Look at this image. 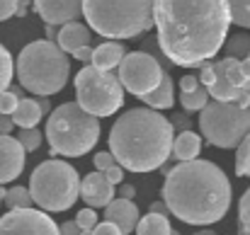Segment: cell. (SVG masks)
Masks as SVG:
<instances>
[{
	"instance_id": "6da1fadb",
	"label": "cell",
	"mask_w": 250,
	"mask_h": 235,
	"mask_svg": "<svg viewBox=\"0 0 250 235\" xmlns=\"http://www.w3.org/2000/svg\"><path fill=\"white\" fill-rule=\"evenodd\" d=\"M153 24L167 61L197 68L226 44L231 15L226 0H153Z\"/></svg>"
},
{
	"instance_id": "7a4b0ae2",
	"label": "cell",
	"mask_w": 250,
	"mask_h": 235,
	"mask_svg": "<svg viewBox=\"0 0 250 235\" xmlns=\"http://www.w3.org/2000/svg\"><path fill=\"white\" fill-rule=\"evenodd\" d=\"M163 204L167 211L189 226L219 223L231 209V182L211 160H187L166 167Z\"/></svg>"
},
{
	"instance_id": "3957f363",
	"label": "cell",
	"mask_w": 250,
	"mask_h": 235,
	"mask_svg": "<svg viewBox=\"0 0 250 235\" xmlns=\"http://www.w3.org/2000/svg\"><path fill=\"white\" fill-rule=\"evenodd\" d=\"M175 129L161 112L136 107L124 112L109 131V153L129 172H153L170 157Z\"/></svg>"
},
{
	"instance_id": "277c9868",
	"label": "cell",
	"mask_w": 250,
	"mask_h": 235,
	"mask_svg": "<svg viewBox=\"0 0 250 235\" xmlns=\"http://www.w3.org/2000/svg\"><path fill=\"white\" fill-rule=\"evenodd\" d=\"M83 17L104 39H134L153 27V0H83Z\"/></svg>"
},
{
	"instance_id": "5b68a950",
	"label": "cell",
	"mask_w": 250,
	"mask_h": 235,
	"mask_svg": "<svg viewBox=\"0 0 250 235\" xmlns=\"http://www.w3.org/2000/svg\"><path fill=\"white\" fill-rule=\"evenodd\" d=\"M68 71H71L68 56L54 41L46 39L27 44L20 51L15 63L20 85L42 97H51L61 92L68 82Z\"/></svg>"
},
{
	"instance_id": "8992f818",
	"label": "cell",
	"mask_w": 250,
	"mask_h": 235,
	"mask_svg": "<svg viewBox=\"0 0 250 235\" xmlns=\"http://www.w3.org/2000/svg\"><path fill=\"white\" fill-rule=\"evenodd\" d=\"M44 131L51 153L81 157L100 141V119L83 112L78 102H63L49 114Z\"/></svg>"
},
{
	"instance_id": "52a82bcc",
	"label": "cell",
	"mask_w": 250,
	"mask_h": 235,
	"mask_svg": "<svg viewBox=\"0 0 250 235\" xmlns=\"http://www.w3.org/2000/svg\"><path fill=\"white\" fill-rule=\"evenodd\" d=\"M81 177L66 160H44L34 167L29 177V196L44 214L68 211L78 201Z\"/></svg>"
},
{
	"instance_id": "ba28073f",
	"label": "cell",
	"mask_w": 250,
	"mask_h": 235,
	"mask_svg": "<svg viewBox=\"0 0 250 235\" xmlns=\"http://www.w3.org/2000/svg\"><path fill=\"white\" fill-rule=\"evenodd\" d=\"M76 102L92 117H109L124 104V87L112 71H97L85 66L76 76Z\"/></svg>"
},
{
	"instance_id": "9c48e42d",
	"label": "cell",
	"mask_w": 250,
	"mask_h": 235,
	"mask_svg": "<svg viewBox=\"0 0 250 235\" xmlns=\"http://www.w3.org/2000/svg\"><path fill=\"white\" fill-rule=\"evenodd\" d=\"M199 129L207 143L216 148H236L250 134V109H241L233 102H207L199 112Z\"/></svg>"
},
{
	"instance_id": "30bf717a",
	"label": "cell",
	"mask_w": 250,
	"mask_h": 235,
	"mask_svg": "<svg viewBox=\"0 0 250 235\" xmlns=\"http://www.w3.org/2000/svg\"><path fill=\"white\" fill-rule=\"evenodd\" d=\"M163 66L161 61L148 54V51H131L124 54L122 63L117 66V80L122 82L124 90H129L136 97H144L158 87L163 78Z\"/></svg>"
},
{
	"instance_id": "8fae6325",
	"label": "cell",
	"mask_w": 250,
	"mask_h": 235,
	"mask_svg": "<svg viewBox=\"0 0 250 235\" xmlns=\"http://www.w3.org/2000/svg\"><path fill=\"white\" fill-rule=\"evenodd\" d=\"M214 66V85L207 87L209 97L216 102H238L243 95L250 92V80L243 78L241 73V61L236 59H224L211 63Z\"/></svg>"
},
{
	"instance_id": "7c38bea8",
	"label": "cell",
	"mask_w": 250,
	"mask_h": 235,
	"mask_svg": "<svg viewBox=\"0 0 250 235\" xmlns=\"http://www.w3.org/2000/svg\"><path fill=\"white\" fill-rule=\"evenodd\" d=\"M0 235H59V226L39 209H15L0 218Z\"/></svg>"
},
{
	"instance_id": "4fadbf2b",
	"label": "cell",
	"mask_w": 250,
	"mask_h": 235,
	"mask_svg": "<svg viewBox=\"0 0 250 235\" xmlns=\"http://www.w3.org/2000/svg\"><path fill=\"white\" fill-rule=\"evenodd\" d=\"M34 12L46 24L61 27L83 15V0H34Z\"/></svg>"
},
{
	"instance_id": "5bb4252c",
	"label": "cell",
	"mask_w": 250,
	"mask_h": 235,
	"mask_svg": "<svg viewBox=\"0 0 250 235\" xmlns=\"http://www.w3.org/2000/svg\"><path fill=\"white\" fill-rule=\"evenodd\" d=\"M114 192H117L114 184H109L102 172H90L87 177L81 179L78 196H83L87 209H102V206H107L114 199Z\"/></svg>"
},
{
	"instance_id": "9a60e30c",
	"label": "cell",
	"mask_w": 250,
	"mask_h": 235,
	"mask_svg": "<svg viewBox=\"0 0 250 235\" xmlns=\"http://www.w3.org/2000/svg\"><path fill=\"white\" fill-rule=\"evenodd\" d=\"M24 170V151L12 136H0V184L12 182Z\"/></svg>"
},
{
	"instance_id": "2e32d148",
	"label": "cell",
	"mask_w": 250,
	"mask_h": 235,
	"mask_svg": "<svg viewBox=\"0 0 250 235\" xmlns=\"http://www.w3.org/2000/svg\"><path fill=\"white\" fill-rule=\"evenodd\" d=\"M139 206L129 199H112L104 206V221H109L112 226H117V231L122 235H129L136 223H139Z\"/></svg>"
},
{
	"instance_id": "e0dca14e",
	"label": "cell",
	"mask_w": 250,
	"mask_h": 235,
	"mask_svg": "<svg viewBox=\"0 0 250 235\" xmlns=\"http://www.w3.org/2000/svg\"><path fill=\"white\" fill-rule=\"evenodd\" d=\"M56 46H59L63 54H73V51L81 49V46H90V29H87L85 24H81V22L61 24L59 37H56Z\"/></svg>"
},
{
	"instance_id": "ac0fdd59",
	"label": "cell",
	"mask_w": 250,
	"mask_h": 235,
	"mask_svg": "<svg viewBox=\"0 0 250 235\" xmlns=\"http://www.w3.org/2000/svg\"><path fill=\"white\" fill-rule=\"evenodd\" d=\"M124 46L119 41H104L100 44L97 49H92V59H90V66L97 68V71H114L122 59H124Z\"/></svg>"
},
{
	"instance_id": "d6986e66",
	"label": "cell",
	"mask_w": 250,
	"mask_h": 235,
	"mask_svg": "<svg viewBox=\"0 0 250 235\" xmlns=\"http://www.w3.org/2000/svg\"><path fill=\"white\" fill-rule=\"evenodd\" d=\"M10 117H12L15 126H20V129H37V124L42 121L44 112H42V107H39L37 99L22 97V99L17 102V109H15Z\"/></svg>"
},
{
	"instance_id": "ffe728a7",
	"label": "cell",
	"mask_w": 250,
	"mask_h": 235,
	"mask_svg": "<svg viewBox=\"0 0 250 235\" xmlns=\"http://www.w3.org/2000/svg\"><path fill=\"white\" fill-rule=\"evenodd\" d=\"M199 151H202V138L192 131H182L177 138H172L170 156L180 162H187V160H197Z\"/></svg>"
},
{
	"instance_id": "44dd1931",
	"label": "cell",
	"mask_w": 250,
	"mask_h": 235,
	"mask_svg": "<svg viewBox=\"0 0 250 235\" xmlns=\"http://www.w3.org/2000/svg\"><path fill=\"white\" fill-rule=\"evenodd\" d=\"M141 99L148 104V109H170V107L175 104L172 80H170V76H167V73H163V78H161V82H158V87H156L153 92L144 95Z\"/></svg>"
},
{
	"instance_id": "7402d4cb",
	"label": "cell",
	"mask_w": 250,
	"mask_h": 235,
	"mask_svg": "<svg viewBox=\"0 0 250 235\" xmlns=\"http://www.w3.org/2000/svg\"><path fill=\"white\" fill-rule=\"evenodd\" d=\"M134 231H136V235H170L172 233V226L163 216L146 214L144 218H139V223H136Z\"/></svg>"
},
{
	"instance_id": "603a6c76",
	"label": "cell",
	"mask_w": 250,
	"mask_h": 235,
	"mask_svg": "<svg viewBox=\"0 0 250 235\" xmlns=\"http://www.w3.org/2000/svg\"><path fill=\"white\" fill-rule=\"evenodd\" d=\"M231 24H238L243 29H250V0H226Z\"/></svg>"
},
{
	"instance_id": "cb8c5ba5",
	"label": "cell",
	"mask_w": 250,
	"mask_h": 235,
	"mask_svg": "<svg viewBox=\"0 0 250 235\" xmlns=\"http://www.w3.org/2000/svg\"><path fill=\"white\" fill-rule=\"evenodd\" d=\"M250 54V34H233L226 41V59L243 61Z\"/></svg>"
},
{
	"instance_id": "d4e9b609",
	"label": "cell",
	"mask_w": 250,
	"mask_h": 235,
	"mask_svg": "<svg viewBox=\"0 0 250 235\" xmlns=\"http://www.w3.org/2000/svg\"><path fill=\"white\" fill-rule=\"evenodd\" d=\"M180 102H182V107L187 109V112H202L204 107H207V102H209V92H207V87H197V90H192V92H182L180 95Z\"/></svg>"
},
{
	"instance_id": "484cf974",
	"label": "cell",
	"mask_w": 250,
	"mask_h": 235,
	"mask_svg": "<svg viewBox=\"0 0 250 235\" xmlns=\"http://www.w3.org/2000/svg\"><path fill=\"white\" fill-rule=\"evenodd\" d=\"M2 201H5V206L10 211H15V209H32V196H29L27 187H12V189H7L5 196H2Z\"/></svg>"
},
{
	"instance_id": "4316f807",
	"label": "cell",
	"mask_w": 250,
	"mask_h": 235,
	"mask_svg": "<svg viewBox=\"0 0 250 235\" xmlns=\"http://www.w3.org/2000/svg\"><path fill=\"white\" fill-rule=\"evenodd\" d=\"M236 175L238 177H250V134L236 146Z\"/></svg>"
},
{
	"instance_id": "83f0119b",
	"label": "cell",
	"mask_w": 250,
	"mask_h": 235,
	"mask_svg": "<svg viewBox=\"0 0 250 235\" xmlns=\"http://www.w3.org/2000/svg\"><path fill=\"white\" fill-rule=\"evenodd\" d=\"M12 73H15V63H12V56L10 51L0 44V92H5L12 82Z\"/></svg>"
},
{
	"instance_id": "f1b7e54d",
	"label": "cell",
	"mask_w": 250,
	"mask_h": 235,
	"mask_svg": "<svg viewBox=\"0 0 250 235\" xmlns=\"http://www.w3.org/2000/svg\"><path fill=\"white\" fill-rule=\"evenodd\" d=\"M42 141H44V136H42V131H37V129H22L20 136H17V143L22 146L24 153H34V151H39Z\"/></svg>"
},
{
	"instance_id": "f546056e",
	"label": "cell",
	"mask_w": 250,
	"mask_h": 235,
	"mask_svg": "<svg viewBox=\"0 0 250 235\" xmlns=\"http://www.w3.org/2000/svg\"><path fill=\"white\" fill-rule=\"evenodd\" d=\"M238 233L250 235V187L238 201Z\"/></svg>"
},
{
	"instance_id": "4dcf8cb0",
	"label": "cell",
	"mask_w": 250,
	"mask_h": 235,
	"mask_svg": "<svg viewBox=\"0 0 250 235\" xmlns=\"http://www.w3.org/2000/svg\"><path fill=\"white\" fill-rule=\"evenodd\" d=\"M76 226H78L81 231H92V228L97 226V214H95L92 209H81L78 216H76Z\"/></svg>"
},
{
	"instance_id": "1f68e13d",
	"label": "cell",
	"mask_w": 250,
	"mask_h": 235,
	"mask_svg": "<svg viewBox=\"0 0 250 235\" xmlns=\"http://www.w3.org/2000/svg\"><path fill=\"white\" fill-rule=\"evenodd\" d=\"M17 102H20V97H17L10 87H7L5 92H0V114H7V117H10V114L17 109Z\"/></svg>"
},
{
	"instance_id": "d6a6232c",
	"label": "cell",
	"mask_w": 250,
	"mask_h": 235,
	"mask_svg": "<svg viewBox=\"0 0 250 235\" xmlns=\"http://www.w3.org/2000/svg\"><path fill=\"white\" fill-rule=\"evenodd\" d=\"M114 165H117V160H114V156H112L109 151H102V153L95 156V167H97V172H104V170H109V167H114Z\"/></svg>"
},
{
	"instance_id": "836d02e7",
	"label": "cell",
	"mask_w": 250,
	"mask_h": 235,
	"mask_svg": "<svg viewBox=\"0 0 250 235\" xmlns=\"http://www.w3.org/2000/svg\"><path fill=\"white\" fill-rule=\"evenodd\" d=\"M199 85L202 87H211L214 85V66L211 63H202V71H199Z\"/></svg>"
},
{
	"instance_id": "e575fe53",
	"label": "cell",
	"mask_w": 250,
	"mask_h": 235,
	"mask_svg": "<svg viewBox=\"0 0 250 235\" xmlns=\"http://www.w3.org/2000/svg\"><path fill=\"white\" fill-rule=\"evenodd\" d=\"M102 175H104V179H107L109 184H122V182H124V170H122L119 165H114V167L104 170Z\"/></svg>"
},
{
	"instance_id": "d590c367",
	"label": "cell",
	"mask_w": 250,
	"mask_h": 235,
	"mask_svg": "<svg viewBox=\"0 0 250 235\" xmlns=\"http://www.w3.org/2000/svg\"><path fill=\"white\" fill-rule=\"evenodd\" d=\"M15 10H17V0H0V22L12 17Z\"/></svg>"
},
{
	"instance_id": "8d00e7d4",
	"label": "cell",
	"mask_w": 250,
	"mask_h": 235,
	"mask_svg": "<svg viewBox=\"0 0 250 235\" xmlns=\"http://www.w3.org/2000/svg\"><path fill=\"white\" fill-rule=\"evenodd\" d=\"M92 235H122V233L117 231V226H112L109 221H104V223H97L92 228Z\"/></svg>"
},
{
	"instance_id": "74e56055",
	"label": "cell",
	"mask_w": 250,
	"mask_h": 235,
	"mask_svg": "<svg viewBox=\"0 0 250 235\" xmlns=\"http://www.w3.org/2000/svg\"><path fill=\"white\" fill-rule=\"evenodd\" d=\"M197 87H199L197 76H185V78L180 80V90H182V92H192V90H197Z\"/></svg>"
},
{
	"instance_id": "f35d334b",
	"label": "cell",
	"mask_w": 250,
	"mask_h": 235,
	"mask_svg": "<svg viewBox=\"0 0 250 235\" xmlns=\"http://www.w3.org/2000/svg\"><path fill=\"white\" fill-rule=\"evenodd\" d=\"M73 59H76V61H81V63H87V66H90L92 49H90V46H81V49H76V51H73Z\"/></svg>"
},
{
	"instance_id": "ab89813d",
	"label": "cell",
	"mask_w": 250,
	"mask_h": 235,
	"mask_svg": "<svg viewBox=\"0 0 250 235\" xmlns=\"http://www.w3.org/2000/svg\"><path fill=\"white\" fill-rule=\"evenodd\" d=\"M12 126H15L12 117H7V114H0V136H10Z\"/></svg>"
},
{
	"instance_id": "60d3db41",
	"label": "cell",
	"mask_w": 250,
	"mask_h": 235,
	"mask_svg": "<svg viewBox=\"0 0 250 235\" xmlns=\"http://www.w3.org/2000/svg\"><path fill=\"white\" fill-rule=\"evenodd\" d=\"M59 235H81V228L76 226V221H68V223L59 226Z\"/></svg>"
},
{
	"instance_id": "b9f144b4",
	"label": "cell",
	"mask_w": 250,
	"mask_h": 235,
	"mask_svg": "<svg viewBox=\"0 0 250 235\" xmlns=\"http://www.w3.org/2000/svg\"><path fill=\"white\" fill-rule=\"evenodd\" d=\"M148 214H156V216H163V218H167V206L163 204V201H156V204H151V211Z\"/></svg>"
},
{
	"instance_id": "7bdbcfd3",
	"label": "cell",
	"mask_w": 250,
	"mask_h": 235,
	"mask_svg": "<svg viewBox=\"0 0 250 235\" xmlns=\"http://www.w3.org/2000/svg\"><path fill=\"white\" fill-rule=\"evenodd\" d=\"M134 194H136V189H134L131 184H124V187L119 189V199H129V201H134Z\"/></svg>"
},
{
	"instance_id": "ee69618b",
	"label": "cell",
	"mask_w": 250,
	"mask_h": 235,
	"mask_svg": "<svg viewBox=\"0 0 250 235\" xmlns=\"http://www.w3.org/2000/svg\"><path fill=\"white\" fill-rule=\"evenodd\" d=\"M29 2H32V0H17V10H15V15H17V17H24V15H27Z\"/></svg>"
},
{
	"instance_id": "f6af8a7d",
	"label": "cell",
	"mask_w": 250,
	"mask_h": 235,
	"mask_svg": "<svg viewBox=\"0 0 250 235\" xmlns=\"http://www.w3.org/2000/svg\"><path fill=\"white\" fill-rule=\"evenodd\" d=\"M56 37H59V27L46 24V41H54V44H56Z\"/></svg>"
},
{
	"instance_id": "bcb514c9",
	"label": "cell",
	"mask_w": 250,
	"mask_h": 235,
	"mask_svg": "<svg viewBox=\"0 0 250 235\" xmlns=\"http://www.w3.org/2000/svg\"><path fill=\"white\" fill-rule=\"evenodd\" d=\"M241 73H243L246 80H250V59H243V61H241Z\"/></svg>"
},
{
	"instance_id": "7dc6e473",
	"label": "cell",
	"mask_w": 250,
	"mask_h": 235,
	"mask_svg": "<svg viewBox=\"0 0 250 235\" xmlns=\"http://www.w3.org/2000/svg\"><path fill=\"white\" fill-rule=\"evenodd\" d=\"M194 235H216L211 228H204V231H199V233H194Z\"/></svg>"
},
{
	"instance_id": "c3c4849f",
	"label": "cell",
	"mask_w": 250,
	"mask_h": 235,
	"mask_svg": "<svg viewBox=\"0 0 250 235\" xmlns=\"http://www.w3.org/2000/svg\"><path fill=\"white\" fill-rule=\"evenodd\" d=\"M5 192H7V189H2V187H0V204H2V196H5Z\"/></svg>"
},
{
	"instance_id": "681fc988",
	"label": "cell",
	"mask_w": 250,
	"mask_h": 235,
	"mask_svg": "<svg viewBox=\"0 0 250 235\" xmlns=\"http://www.w3.org/2000/svg\"><path fill=\"white\" fill-rule=\"evenodd\" d=\"M81 235H92V231H81Z\"/></svg>"
},
{
	"instance_id": "f907efd6",
	"label": "cell",
	"mask_w": 250,
	"mask_h": 235,
	"mask_svg": "<svg viewBox=\"0 0 250 235\" xmlns=\"http://www.w3.org/2000/svg\"><path fill=\"white\" fill-rule=\"evenodd\" d=\"M170 235H180V233H175V231H172V233H170Z\"/></svg>"
},
{
	"instance_id": "816d5d0a",
	"label": "cell",
	"mask_w": 250,
	"mask_h": 235,
	"mask_svg": "<svg viewBox=\"0 0 250 235\" xmlns=\"http://www.w3.org/2000/svg\"><path fill=\"white\" fill-rule=\"evenodd\" d=\"M246 59H250V54H248V56H246Z\"/></svg>"
}]
</instances>
